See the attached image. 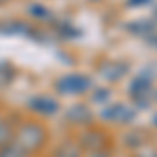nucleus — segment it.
<instances>
[{
    "mask_svg": "<svg viewBox=\"0 0 157 157\" xmlns=\"http://www.w3.org/2000/svg\"><path fill=\"white\" fill-rule=\"evenodd\" d=\"M130 97L136 103L138 109H147L153 101V92H155V86H153V80L147 78L145 73H140L138 78H134L132 84H130Z\"/></svg>",
    "mask_w": 157,
    "mask_h": 157,
    "instance_id": "obj_3",
    "label": "nucleus"
},
{
    "mask_svg": "<svg viewBox=\"0 0 157 157\" xmlns=\"http://www.w3.org/2000/svg\"><path fill=\"white\" fill-rule=\"evenodd\" d=\"M98 73L103 80L107 82H117L121 80L126 73H128V63H121V61H107L98 67Z\"/></svg>",
    "mask_w": 157,
    "mask_h": 157,
    "instance_id": "obj_6",
    "label": "nucleus"
},
{
    "mask_svg": "<svg viewBox=\"0 0 157 157\" xmlns=\"http://www.w3.org/2000/svg\"><path fill=\"white\" fill-rule=\"evenodd\" d=\"M0 157H27V153L13 140V143H9V145L0 147Z\"/></svg>",
    "mask_w": 157,
    "mask_h": 157,
    "instance_id": "obj_10",
    "label": "nucleus"
},
{
    "mask_svg": "<svg viewBox=\"0 0 157 157\" xmlns=\"http://www.w3.org/2000/svg\"><path fill=\"white\" fill-rule=\"evenodd\" d=\"M155 126H157V117H155Z\"/></svg>",
    "mask_w": 157,
    "mask_h": 157,
    "instance_id": "obj_21",
    "label": "nucleus"
},
{
    "mask_svg": "<svg viewBox=\"0 0 157 157\" xmlns=\"http://www.w3.org/2000/svg\"><path fill=\"white\" fill-rule=\"evenodd\" d=\"M13 140H15V130H13L4 120H0V147L9 145Z\"/></svg>",
    "mask_w": 157,
    "mask_h": 157,
    "instance_id": "obj_12",
    "label": "nucleus"
},
{
    "mask_svg": "<svg viewBox=\"0 0 157 157\" xmlns=\"http://www.w3.org/2000/svg\"><path fill=\"white\" fill-rule=\"evenodd\" d=\"M88 157H111V155H109L105 149H98V151H90V153H88Z\"/></svg>",
    "mask_w": 157,
    "mask_h": 157,
    "instance_id": "obj_16",
    "label": "nucleus"
},
{
    "mask_svg": "<svg viewBox=\"0 0 157 157\" xmlns=\"http://www.w3.org/2000/svg\"><path fill=\"white\" fill-rule=\"evenodd\" d=\"M55 88L59 94H65V97H80L92 88V80L84 73H67L57 80Z\"/></svg>",
    "mask_w": 157,
    "mask_h": 157,
    "instance_id": "obj_2",
    "label": "nucleus"
},
{
    "mask_svg": "<svg viewBox=\"0 0 157 157\" xmlns=\"http://www.w3.org/2000/svg\"><path fill=\"white\" fill-rule=\"evenodd\" d=\"M105 143H107V136L101 130H86L82 136H80V149L82 151H98V149H105Z\"/></svg>",
    "mask_w": 157,
    "mask_h": 157,
    "instance_id": "obj_7",
    "label": "nucleus"
},
{
    "mask_svg": "<svg viewBox=\"0 0 157 157\" xmlns=\"http://www.w3.org/2000/svg\"><path fill=\"white\" fill-rule=\"evenodd\" d=\"M55 157H82V149L78 143L67 140V143L59 145V149L55 151Z\"/></svg>",
    "mask_w": 157,
    "mask_h": 157,
    "instance_id": "obj_9",
    "label": "nucleus"
},
{
    "mask_svg": "<svg viewBox=\"0 0 157 157\" xmlns=\"http://www.w3.org/2000/svg\"><path fill=\"white\" fill-rule=\"evenodd\" d=\"M0 120H2V117H0Z\"/></svg>",
    "mask_w": 157,
    "mask_h": 157,
    "instance_id": "obj_22",
    "label": "nucleus"
},
{
    "mask_svg": "<svg viewBox=\"0 0 157 157\" xmlns=\"http://www.w3.org/2000/svg\"><path fill=\"white\" fill-rule=\"evenodd\" d=\"M109 97H111V90H109V88H98L97 92L92 94V101H94V103H107Z\"/></svg>",
    "mask_w": 157,
    "mask_h": 157,
    "instance_id": "obj_14",
    "label": "nucleus"
},
{
    "mask_svg": "<svg viewBox=\"0 0 157 157\" xmlns=\"http://www.w3.org/2000/svg\"><path fill=\"white\" fill-rule=\"evenodd\" d=\"M6 2H11V0H0V4H6Z\"/></svg>",
    "mask_w": 157,
    "mask_h": 157,
    "instance_id": "obj_19",
    "label": "nucleus"
},
{
    "mask_svg": "<svg viewBox=\"0 0 157 157\" xmlns=\"http://www.w3.org/2000/svg\"><path fill=\"white\" fill-rule=\"evenodd\" d=\"M149 42H151L153 46H157V36H153V38H151V40H149Z\"/></svg>",
    "mask_w": 157,
    "mask_h": 157,
    "instance_id": "obj_18",
    "label": "nucleus"
},
{
    "mask_svg": "<svg viewBox=\"0 0 157 157\" xmlns=\"http://www.w3.org/2000/svg\"><path fill=\"white\" fill-rule=\"evenodd\" d=\"M65 120L69 121V124H73V126H88L92 121V111L84 103H75V105H71V107L67 109Z\"/></svg>",
    "mask_w": 157,
    "mask_h": 157,
    "instance_id": "obj_5",
    "label": "nucleus"
},
{
    "mask_svg": "<svg viewBox=\"0 0 157 157\" xmlns=\"http://www.w3.org/2000/svg\"><path fill=\"white\" fill-rule=\"evenodd\" d=\"M27 107L38 115H55L59 111V103L50 97H32Z\"/></svg>",
    "mask_w": 157,
    "mask_h": 157,
    "instance_id": "obj_8",
    "label": "nucleus"
},
{
    "mask_svg": "<svg viewBox=\"0 0 157 157\" xmlns=\"http://www.w3.org/2000/svg\"><path fill=\"white\" fill-rule=\"evenodd\" d=\"M153 98H155V103H157V90H155V92H153Z\"/></svg>",
    "mask_w": 157,
    "mask_h": 157,
    "instance_id": "obj_20",
    "label": "nucleus"
},
{
    "mask_svg": "<svg viewBox=\"0 0 157 157\" xmlns=\"http://www.w3.org/2000/svg\"><path fill=\"white\" fill-rule=\"evenodd\" d=\"M29 13H32L36 19H40V21H52V13L46 11V9L40 6V4H34V6L29 9Z\"/></svg>",
    "mask_w": 157,
    "mask_h": 157,
    "instance_id": "obj_13",
    "label": "nucleus"
},
{
    "mask_svg": "<svg viewBox=\"0 0 157 157\" xmlns=\"http://www.w3.org/2000/svg\"><path fill=\"white\" fill-rule=\"evenodd\" d=\"M15 80V67L11 63H0V88L9 86Z\"/></svg>",
    "mask_w": 157,
    "mask_h": 157,
    "instance_id": "obj_11",
    "label": "nucleus"
},
{
    "mask_svg": "<svg viewBox=\"0 0 157 157\" xmlns=\"http://www.w3.org/2000/svg\"><path fill=\"white\" fill-rule=\"evenodd\" d=\"M149 0H128V6H140V4H147Z\"/></svg>",
    "mask_w": 157,
    "mask_h": 157,
    "instance_id": "obj_17",
    "label": "nucleus"
},
{
    "mask_svg": "<svg viewBox=\"0 0 157 157\" xmlns=\"http://www.w3.org/2000/svg\"><path fill=\"white\" fill-rule=\"evenodd\" d=\"M101 115H103V120L113 121V124H132L134 117H136V111L128 105H124V103H115L111 107L103 109Z\"/></svg>",
    "mask_w": 157,
    "mask_h": 157,
    "instance_id": "obj_4",
    "label": "nucleus"
},
{
    "mask_svg": "<svg viewBox=\"0 0 157 157\" xmlns=\"http://www.w3.org/2000/svg\"><path fill=\"white\" fill-rule=\"evenodd\" d=\"M15 143L23 149L25 153H36L46 143V128L38 121H25L15 132Z\"/></svg>",
    "mask_w": 157,
    "mask_h": 157,
    "instance_id": "obj_1",
    "label": "nucleus"
},
{
    "mask_svg": "<svg viewBox=\"0 0 157 157\" xmlns=\"http://www.w3.org/2000/svg\"><path fill=\"white\" fill-rule=\"evenodd\" d=\"M130 29L145 32V34H153V23H134V25H130Z\"/></svg>",
    "mask_w": 157,
    "mask_h": 157,
    "instance_id": "obj_15",
    "label": "nucleus"
}]
</instances>
